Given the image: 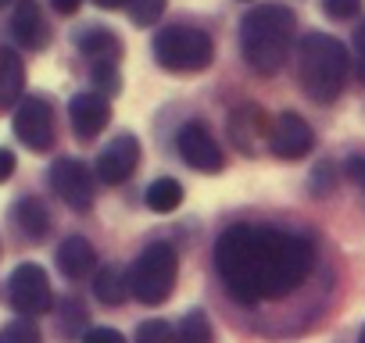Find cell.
Wrapping results in <instances>:
<instances>
[{
    "label": "cell",
    "mask_w": 365,
    "mask_h": 343,
    "mask_svg": "<svg viewBox=\"0 0 365 343\" xmlns=\"http://www.w3.org/2000/svg\"><path fill=\"white\" fill-rule=\"evenodd\" d=\"M312 243L272 226H230L215 243L219 279L247 307L294 293L312 275Z\"/></svg>",
    "instance_id": "obj_1"
},
{
    "label": "cell",
    "mask_w": 365,
    "mask_h": 343,
    "mask_svg": "<svg viewBox=\"0 0 365 343\" xmlns=\"http://www.w3.org/2000/svg\"><path fill=\"white\" fill-rule=\"evenodd\" d=\"M294 29L297 19L283 4H262L247 11L240 22V54L247 68H255L258 75H276L294 43Z\"/></svg>",
    "instance_id": "obj_2"
},
{
    "label": "cell",
    "mask_w": 365,
    "mask_h": 343,
    "mask_svg": "<svg viewBox=\"0 0 365 343\" xmlns=\"http://www.w3.org/2000/svg\"><path fill=\"white\" fill-rule=\"evenodd\" d=\"M347 79V51L329 33H308L301 40V90L315 104H333Z\"/></svg>",
    "instance_id": "obj_3"
},
{
    "label": "cell",
    "mask_w": 365,
    "mask_h": 343,
    "mask_svg": "<svg viewBox=\"0 0 365 343\" xmlns=\"http://www.w3.org/2000/svg\"><path fill=\"white\" fill-rule=\"evenodd\" d=\"M154 61L165 72H205L215 61V43L197 26H168L154 36Z\"/></svg>",
    "instance_id": "obj_4"
},
{
    "label": "cell",
    "mask_w": 365,
    "mask_h": 343,
    "mask_svg": "<svg viewBox=\"0 0 365 343\" xmlns=\"http://www.w3.org/2000/svg\"><path fill=\"white\" fill-rule=\"evenodd\" d=\"M175 275H179V258L175 247L168 243H150L140 250V258L133 261L129 272V290L140 304L158 307L168 300V293L175 290Z\"/></svg>",
    "instance_id": "obj_5"
},
{
    "label": "cell",
    "mask_w": 365,
    "mask_h": 343,
    "mask_svg": "<svg viewBox=\"0 0 365 343\" xmlns=\"http://www.w3.org/2000/svg\"><path fill=\"white\" fill-rule=\"evenodd\" d=\"M8 300L11 307L22 315V318H33V315H47L54 307V290H51V279L40 265L33 261H22L11 279H8Z\"/></svg>",
    "instance_id": "obj_6"
},
{
    "label": "cell",
    "mask_w": 365,
    "mask_h": 343,
    "mask_svg": "<svg viewBox=\"0 0 365 343\" xmlns=\"http://www.w3.org/2000/svg\"><path fill=\"white\" fill-rule=\"evenodd\" d=\"M175 150L194 172H205V176H215V172H222V164H226L222 147L215 143V136H212V129L205 122H187L182 125L175 132Z\"/></svg>",
    "instance_id": "obj_7"
},
{
    "label": "cell",
    "mask_w": 365,
    "mask_h": 343,
    "mask_svg": "<svg viewBox=\"0 0 365 343\" xmlns=\"http://www.w3.org/2000/svg\"><path fill=\"white\" fill-rule=\"evenodd\" d=\"M51 186L72 211L93 208V176L79 157H58L51 164Z\"/></svg>",
    "instance_id": "obj_8"
},
{
    "label": "cell",
    "mask_w": 365,
    "mask_h": 343,
    "mask_svg": "<svg viewBox=\"0 0 365 343\" xmlns=\"http://www.w3.org/2000/svg\"><path fill=\"white\" fill-rule=\"evenodd\" d=\"M15 136L36 154L54 147V111L43 97H26L15 107Z\"/></svg>",
    "instance_id": "obj_9"
},
{
    "label": "cell",
    "mask_w": 365,
    "mask_h": 343,
    "mask_svg": "<svg viewBox=\"0 0 365 343\" xmlns=\"http://www.w3.org/2000/svg\"><path fill=\"white\" fill-rule=\"evenodd\" d=\"M312 147H315V132H312V125H308L301 115H294V111L279 115L276 125L269 129V150H272L276 157H283V161H301V157L312 154Z\"/></svg>",
    "instance_id": "obj_10"
},
{
    "label": "cell",
    "mask_w": 365,
    "mask_h": 343,
    "mask_svg": "<svg viewBox=\"0 0 365 343\" xmlns=\"http://www.w3.org/2000/svg\"><path fill=\"white\" fill-rule=\"evenodd\" d=\"M136 164H140V139L122 132V136H115L101 150V157H97V179L108 183V186H122L136 172Z\"/></svg>",
    "instance_id": "obj_11"
},
{
    "label": "cell",
    "mask_w": 365,
    "mask_h": 343,
    "mask_svg": "<svg viewBox=\"0 0 365 343\" xmlns=\"http://www.w3.org/2000/svg\"><path fill=\"white\" fill-rule=\"evenodd\" d=\"M108 100H111V97H104V93H97V90L72 97V104H68V122H72V132H76L83 143L93 139L97 132H104V125H108V118H111V104H108Z\"/></svg>",
    "instance_id": "obj_12"
},
{
    "label": "cell",
    "mask_w": 365,
    "mask_h": 343,
    "mask_svg": "<svg viewBox=\"0 0 365 343\" xmlns=\"http://www.w3.org/2000/svg\"><path fill=\"white\" fill-rule=\"evenodd\" d=\"M11 36L19 47H29V51H43L51 43V26L43 19V11L33 4V0H22L11 15Z\"/></svg>",
    "instance_id": "obj_13"
},
{
    "label": "cell",
    "mask_w": 365,
    "mask_h": 343,
    "mask_svg": "<svg viewBox=\"0 0 365 343\" xmlns=\"http://www.w3.org/2000/svg\"><path fill=\"white\" fill-rule=\"evenodd\" d=\"M258 132H265V111L255 107L251 100L233 107L230 115V139L240 154H255L258 150Z\"/></svg>",
    "instance_id": "obj_14"
},
{
    "label": "cell",
    "mask_w": 365,
    "mask_h": 343,
    "mask_svg": "<svg viewBox=\"0 0 365 343\" xmlns=\"http://www.w3.org/2000/svg\"><path fill=\"white\" fill-rule=\"evenodd\" d=\"M26 90V65L11 47H0V111L22 104Z\"/></svg>",
    "instance_id": "obj_15"
},
{
    "label": "cell",
    "mask_w": 365,
    "mask_h": 343,
    "mask_svg": "<svg viewBox=\"0 0 365 343\" xmlns=\"http://www.w3.org/2000/svg\"><path fill=\"white\" fill-rule=\"evenodd\" d=\"M58 268H61V275H68V279L90 275V272L97 268V254H93L90 240H86V236H68V240L58 247Z\"/></svg>",
    "instance_id": "obj_16"
},
{
    "label": "cell",
    "mask_w": 365,
    "mask_h": 343,
    "mask_svg": "<svg viewBox=\"0 0 365 343\" xmlns=\"http://www.w3.org/2000/svg\"><path fill=\"white\" fill-rule=\"evenodd\" d=\"M76 43H79L83 58H90L93 65H118V58H122V40L111 29H86V33H79Z\"/></svg>",
    "instance_id": "obj_17"
},
{
    "label": "cell",
    "mask_w": 365,
    "mask_h": 343,
    "mask_svg": "<svg viewBox=\"0 0 365 343\" xmlns=\"http://www.w3.org/2000/svg\"><path fill=\"white\" fill-rule=\"evenodd\" d=\"M15 226L22 229V236L29 240H43L51 233V211L40 197H22L15 204Z\"/></svg>",
    "instance_id": "obj_18"
},
{
    "label": "cell",
    "mask_w": 365,
    "mask_h": 343,
    "mask_svg": "<svg viewBox=\"0 0 365 343\" xmlns=\"http://www.w3.org/2000/svg\"><path fill=\"white\" fill-rule=\"evenodd\" d=\"M93 293H97L101 304L118 307V304H125V297L133 293V290H129V275H125L118 265H104V268L93 275Z\"/></svg>",
    "instance_id": "obj_19"
},
{
    "label": "cell",
    "mask_w": 365,
    "mask_h": 343,
    "mask_svg": "<svg viewBox=\"0 0 365 343\" xmlns=\"http://www.w3.org/2000/svg\"><path fill=\"white\" fill-rule=\"evenodd\" d=\"M143 201H147V208H150V211L168 215V211H175V208L182 204V186H179L175 179H154V183L147 186Z\"/></svg>",
    "instance_id": "obj_20"
},
{
    "label": "cell",
    "mask_w": 365,
    "mask_h": 343,
    "mask_svg": "<svg viewBox=\"0 0 365 343\" xmlns=\"http://www.w3.org/2000/svg\"><path fill=\"white\" fill-rule=\"evenodd\" d=\"M175 343H212V322L201 307L187 311L175 329Z\"/></svg>",
    "instance_id": "obj_21"
},
{
    "label": "cell",
    "mask_w": 365,
    "mask_h": 343,
    "mask_svg": "<svg viewBox=\"0 0 365 343\" xmlns=\"http://www.w3.org/2000/svg\"><path fill=\"white\" fill-rule=\"evenodd\" d=\"M58 329H61V339H76L79 332H83V325H86V307L79 304V300H65L61 304V311H58Z\"/></svg>",
    "instance_id": "obj_22"
},
{
    "label": "cell",
    "mask_w": 365,
    "mask_h": 343,
    "mask_svg": "<svg viewBox=\"0 0 365 343\" xmlns=\"http://www.w3.org/2000/svg\"><path fill=\"white\" fill-rule=\"evenodd\" d=\"M165 4H168V0H129V19H133V26H140V29L154 26V22L165 15Z\"/></svg>",
    "instance_id": "obj_23"
},
{
    "label": "cell",
    "mask_w": 365,
    "mask_h": 343,
    "mask_svg": "<svg viewBox=\"0 0 365 343\" xmlns=\"http://www.w3.org/2000/svg\"><path fill=\"white\" fill-rule=\"evenodd\" d=\"M136 343H175V329L165 318H147L136 329Z\"/></svg>",
    "instance_id": "obj_24"
},
{
    "label": "cell",
    "mask_w": 365,
    "mask_h": 343,
    "mask_svg": "<svg viewBox=\"0 0 365 343\" xmlns=\"http://www.w3.org/2000/svg\"><path fill=\"white\" fill-rule=\"evenodd\" d=\"M0 343H43V339H40V329L29 318H15L0 329Z\"/></svg>",
    "instance_id": "obj_25"
},
{
    "label": "cell",
    "mask_w": 365,
    "mask_h": 343,
    "mask_svg": "<svg viewBox=\"0 0 365 343\" xmlns=\"http://www.w3.org/2000/svg\"><path fill=\"white\" fill-rule=\"evenodd\" d=\"M90 79H93V90H97V93H104V97H115V93L122 90L118 65H93Z\"/></svg>",
    "instance_id": "obj_26"
},
{
    "label": "cell",
    "mask_w": 365,
    "mask_h": 343,
    "mask_svg": "<svg viewBox=\"0 0 365 343\" xmlns=\"http://www.w3.org/2000/svg\"><path fill=\"white\" fill-rule=\"evenodd\" d=\"M361 8H365V0H322V11H326L329 19H336V22H344V19H358Z\"/></svg>",
    "instance_id": "obj_27"
},
{
    "label": "cell",
    "mask_w": 365,
    "mask_h": 343,
    "mask_svg": "<svg viewBox=\"0 0 365 343\" xmlns=\"http://www.w3.org/2000/svg\"><path fill=\"white\" fill-rule=\"evenodd\" d=\"M344 172H347V179H351L358 190H365V154H351V157L344 161Z\"/></svg>",
    "instance_id": "obj_28"
},
{
    "label": "cell",
    "mask_w": 365,
    "mask_h": 343,
    "mask_svg": "<svg viewBox=\"0 0 365 343\" xmlns=\"http://www.w3.org/2000/svg\"><path fill=\"white\" fill-rule=\"evenodd\" d=\"M83 343H125V336L118 332V329H90L86 336H83Z\"/></svg>",
    "instance_id": "obj_29"
},
{
    "label": "cell",
    "mask_w": 365,
    "mask_h": 343,
    "mask_svg": "<svg viewBox=\"0 0 365 343\" xmlns=\"http://www.w3.org/2000/svg\"><path fill=\"white\" fill-rule=\"evenodd\" d=\"M354 68H358V79L365 83V22L354 29Z\"/></svg>",
    "instance_id": "obj_30"
},
{
    "label": "cell",
    "mask_w": 365,
    "mask_h": 343,
    "mask_svg": "<svg viewBox=\"0 0 365 343\" xmlns=\"http://www.w3.org/2000/svg\"><path fill=\"white\" fill-rule=\"evenodd\" d=\"M15 164H19L15 154H11L8 147H0V183H8V179L15 176Z\"/></svg>",
    "instance_id": "obj_31"
},
{
    "label": "cell",
    "mask_w": 365,
    "mask_h": 343,
    "mask_svg": "<svg viewBox=\"0 0 365 343\" xmlns=\"http://www.w3.org/2000/svg\"><path fill=\"white\" fill-rule=\"evenodd\" d=\"M79 4H83V0H51V8H54L58 15H76Z\"/></svg>",
    "instance_id": "obj_32"
},
{
    "label": "cell",
    "mask_w": 365,
    "mask_h": 343,
    "mask_svg": "<svg viewBox=\"0 0 365 343\" xmlns=\"http://www.w3.org/2000/svg\"><path fill=\"white\" fill-rule=\"evenodd\" d=\"M93 4H97V8H104V11H115V8H122V4H125V0H93Z\"/></svg>",
    "instance_id": "obj_33"
},
{
    "label": "cell",
    "mask_w": 365,
    "mask_h": 343,
    "mask_svg": "<svg viewBox=\"0 0 365 343\" xmlns=\"http://www.w3.org/2000/svg\"><path fill=\"white\" fill-rule=\"evenodd\" d=\"M358 343H365V325H361V336H358Z\"/></svg>",
    "instance_id": "obj_34"
},
{
    "label": "cell",
    "mask_w": 365,
    "mask_h": 343,
    "mask_svg": "<svg viewBox=\"0 0 365 343\" xmlns=\"http://www.w3.org/2000/svg\"><path fill=\"white\" fill-rule=\"evenodd\" d=\"M4 4H8V0H0V8H4Z\"/></svg>",
    "instance_id": "obj_35"
}]
</instances>
